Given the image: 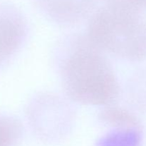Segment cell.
<instances>
[{
    "mask_svg": "<svg viewBox=\"0 0 146 146\" xmlns=\"http://www.w3.org/2000/svg\"><path fill=\"white\" fill-rule=\"evenodd\" d=\"M58 56L63 88L74 102L93 106H109L121 92L118 78L104 52L86 35L64 40Z\"/></svg>",
    "mask_w": 146,
    "mask_h": 146,
    "instance_id": "obj_1",
    "label": "cell"
},
{
    "mask_svg": "<svg viewBox=\"0 0 146 146\" xmlns=\"http://www.w3.org/2000/svg\"><path fill=\"white\" fill-rule=\"evenodd\" d=\"M128 0H110L90 19L86 36L103 52L138 62L146 58V20Z\"/></svg>",
    "mask_w": 146,
    "mask_h": 146,
    "instance_id": "obj_2",
    "label": "cell"
},
{
    "mask_svg": "<svg viewBox=\"0 0 146 146\" xmlns=\"http://www.w3.org/2000/svg\"><path fill=\"white\" fill-rule=\"evenodd\" d=\"M99 120L111 127L97 141L96 146H141L142 127L128 110L111 106L99 113Z\"/></svg>",
    "mask_w": 146,
    "mask_h": 146,
    "instance_id": "obj_3",
    "label": "cell"
},
{
    "mask_svg": "<svg viewBox=\"0 0 146 146\" xmlns=\"http://www.w3.org/2000/svg\"><path fill=\"white\" fill-rule=\"evenodd\" d=\"M27 35V24L21 14L0 6V68L21 48Z\"/></svg>",
    "mask_w": 146,
    "mask_h": 146,
    "instance_id": "obj_4",
    "label": "cell"
}]
</instances>
